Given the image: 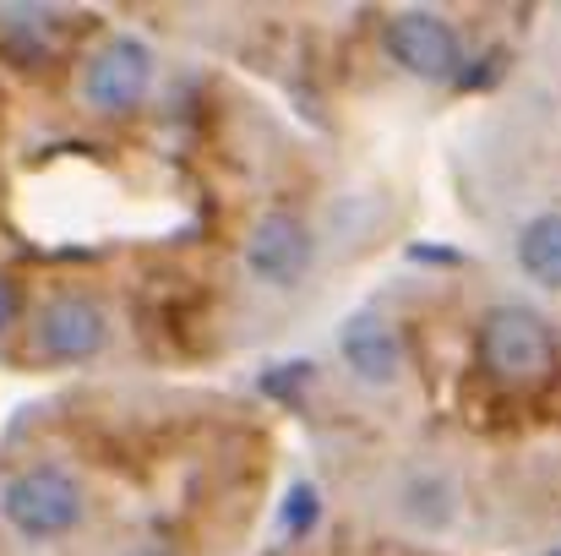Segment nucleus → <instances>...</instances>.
<instances>
[{
  "label": "nucleus",
  "instance_id": "1",
  "mask_svg": "<svg viewBox=\"0 0 561 556\" xmlns=\"http://www.w3.org/2000/svg\"><path fill=\"white\" fill-rule=\"evenodd\" d=\"M480 361L491 376H502V382H540V376H551L557 366V339H551V328L535 317V311H524V306H496L485 322H480Z\"/></svg>",
  "mask_w": 561,
  "mask_h": 556
},
{
  "label": "nucleus",
  "instance_id": "2",
  "mask_svg": "<svg viewBox=\"0 0 561 556\" xmlns=\"http://www.w3.org/2000/svg\"><path fill=\"white\" fill-rule=\"evenodd\" d=\"M82 519V491L66 469H27L5 486V524L27 541L66 535Z\"/></svg>",
  "mask_w": 561,
  "mask_h": 556
},
{
  "label": "nucleus",
  "instance_id": "3",
  "mask_svg": "<svg viewBox=\"0 0 561 556\" xmlns=\"http://www.w3.org/2000/svg\"><path fill=\"white\" fill-rule=\"evenodd\" d=\"M387 55L420 82H447L463 60V44L436 11H398L387 22Z\"/></svg>",
  "mask_w": 561,
  "mask_h": 556
},
{
  "label": "nucleus",
  "instance_id": "4",
  "mask_svg": "<svg viewBox=\"0 0 561 556\" xmlns=\"http://www.w3.org/2000/svg\"><path fill=\"white\" fill-rule=\"evenodd\" d=\"M148 82H153V49H148L142 38H110V44L88 60V71H82V93H88V104L104 110V115L137 110L142 93H148Z\"/></svg>",
  "mask_w": 561,
  "mask_h": 556
},
{
  "label": "nucleus",
  "instance_id": "5",
  "mask_svg": "<svg viewBox=\"0 0 561 556\" xmlns=\"http://www.w3.org/2000/svg\"><path fill=\"white\" fill-rule=\"evenodd\" d=\"M245 268L262 284H295L311 268V235L295 213H262L245 235Z\"/></svg>",
  "mask_w": 561,
  "mask_h": 556
},
{
  "label": "nucleus",
  "instance_id": "6",
  "mask_svg": "<svg viewBox=\"0 0 561 556\" xmlns=\"http://www.w3.org/2000/svg\"><path fill=\"white\" fill-rule=\"evenodd\" d=\"M104 339H110V322H104L99 300H88V295H60L38 317V344L55 361H88L104 350Z\"/></svg>",
  "mask_w": 561,
  "mask_h": 556
},
{
  "label": "nucleus",
  "instance_id": "7",
  "mask_svg": "<svg viewBox=\"0 0 561 556\" xmlns=\"http://www.w3.org/2000/svg\"><path fill=\"white\" fill-rule=\"evenodd\" d=\"M339 355H344V366L355 371L360 382H392L398 366H403V344H398V333L387 328V317L381 311H355L344 328H339Z\"/></svg>",
  "mask_w": 561,
  "mask_h": 556
},
{
  "label": "nucleus",
  "instance_id": "8",
  "mask_svg": "<svg viewBox=\"0 0 561 556\" xmlns=\"http://www.w3.org/2000/svg\"><path fill=\"white\" fill-rule=\"evenodd\" d=\"M518 262L535 284L546 290H561V213H540L524 224L518 235Z\"/></svg>",
  "mask_w": 561,
  "mask_h": 556
},
{
  "label": "nucleus",
  "instance_id": "9",
  "mask_svg": "<svg viewBox=\"0 0 561 556\" xmlns=\"http://www.w3.org/2000/svg\"><path fill=\"white\" fill-rule=\"evenodd\" d=\"M317 513H322V497H317L311 480H300V486L284 497V535H306V530L317 524Z\"/></svg>",
  "mask_w": 561,
  "mask_h": 556
},
{
  "label": "nucleus",
  "instance_id": "10",
  "mask_svg": "<svg viewBox=\"0 0 561 556\" xmlns=\"http://www.w3.org/2000/svg\"><path fill=\"white\" fill-rule=\"evenodd\" d=\"M409 257L414 262H458V251H447V246H409Z\"/></svg>",
  "mask_w": 561,
  "mask_h": 556
},
{
  "label": "nucleus",
  "instance_id": "11",
  "mask_svg": "<svg viewBox=\"0 0 561 556\" xmlns=\"http://www.w3.org/2000/svg\"><path fill=\"white\" fill-rule=\"evenodd\" d=\"M11 317H16V284H11V279L0 273V328H5Z\"/></svg>",
  "mask_w": 561,
  "mask_h": 556
},
{
  "label": "nucleus",
  "instance_id": "12",
  "mask_svg": "<svg viewBox=\"0 0 561 556\" xmlns=\"http://www.w3.org/2000/svg\"><path fill=\"white\" fill-rule=\"evenodd\" d=\"M557 556H561V552H557Z\"/></svg>",
  "mask_w": 561,
  "mask_h": 556
}]
</instances>
